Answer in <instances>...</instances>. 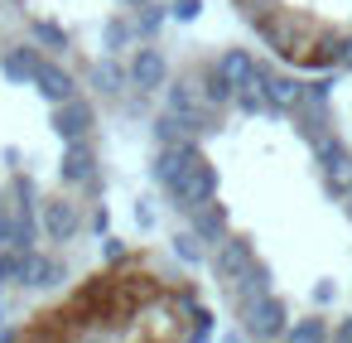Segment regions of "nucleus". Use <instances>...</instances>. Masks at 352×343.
Wrapping results in <instances>:
<instances>
[{"label":"nucleus","instance_id":"obj_2","mask_svg":"<svg viewBox=\"0 0 352 343\" xmlns=\"http://www.w3.org/2000/svg\"><path fill=\"white\" fill-rule=\"evenodd\" d=\"M261 49L299 73H352V0H232Z\"/></svg>","mask_w":352,"mask_h":343},{"label":"nucleus","instance_id":"obj_1","mask_svg":"<svg viewBox=\"0 0 352 343\" xmlns=\"http://www.w3.org/2000/svg\"><path fill=\"white\" fill-rule=\"evenodd\" d=\"M212 333V304L203 285L164 261L160 251L131 247L107 256L97 271L73 280L68 290L34 304L10 338H39V343H97V338H208Z\"/></svg>","mask_w":352,"mask_h":343}]
</instances>
